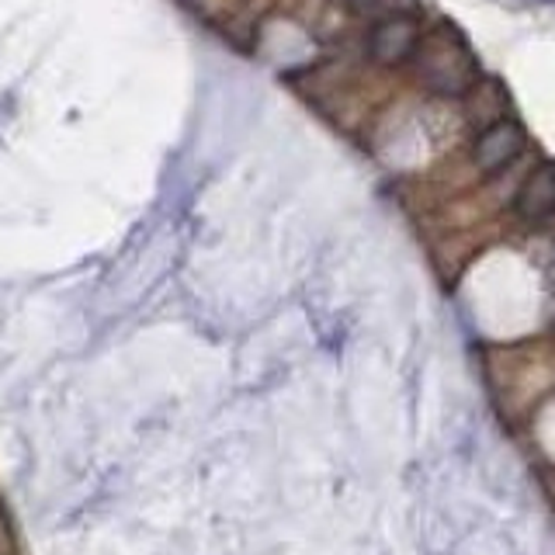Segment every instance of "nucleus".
Instances as JSON below:
<instances>
[{"label":"nucleus","instance_id":"1","mask_svg":"<svg viewBox=\"0 0 555 555\" xmlns=\"http://www.w3.org/2000/svg\"><path fill=\"white\" fill-rule=\"evenodd\" d=\"M413 60H416V77L438 94H468V87L476 80V60L468 56L459 35L438 31L427 42L421 39Z\"/></svg>","mask_w":555,"mask_h":555},{"label":"nucleus","instance_id":"2","mask_svg":"<svg viewBox=\"0 0 555 555\" xmlns=\"http://www.w3.org/2000/svg\"><path fill=\"white\" fill-rule=\"evenodd\" d=\"M421 25L410 14H389L378 22L369 35V56L382 66H396L403 60H413L416 46H421Z\"/></svg>","mask_w":555,"mask_h":555},{"label":"nucleus","instance_id":"3","mask_svg":"<svg viewBox=\"0 0 555 555\" xmlns=\"http://www.w3.org/2000/svg\"><path fill=\"white\" fill-rule=\"evenodd\" d=\"M520 146H525V132H520L517 121H493V126H486L476 143H473V160L482 173H496L507 164L517 160Z\"/></svg>","mask_w":555,"mask_h":555},{"label":"nucleus","instance_id":"4","mask_svg":"<svg viewBox=\"0 0 555 555\" xmlns=\"http://www.w3.org/2000/svg\"><path fill=\"white\" fill-rule=\"evenodd\" d=\"M514 208L525 222H545L555 212V164H542L528 173L525 188L514 198Z\"/></svg>","mask_w":555,"mask_h":555},{"label":"nucleus","instance_id":"5","mask_svg":"<svg viewBox=\"0 0 555 555\" xmlns=\"http://www.w3.org/2000/svg\"><path fill=\"white\" fill-rule=\"evenodd\" d=\"M503 112H507V94L496 83L468 87V118L482 121V129L493 126V121H503Z\"/></svg>","mask_w":555,"mask_h":555},{"label":"nucleus","instance_id":"6","mask_svg":"<svg viewBox=\"0 0 555 555\" xmlns=\"http://www.w3.org/2000/svg\"><path fill=\"white\" fill-rule=\"evenodd\" d=\"M413 4H416V0H378V8H386L392 14H406Z\"/></svg>","mask_w":555,"mask_h":555},{"label":"nucleus","instance_id":"7","mask_svg":"<svg viewBox=\"0 0 555 555\" xmlns=\"http://www.w3.org/2000/svg\"><path fill=\"white\" fill-rule=\"evenodd\" d=\"M358 14H372V11H378V0H347Z\"/></svg>","mask_w":555,"mask_h":555}]
</instances>
